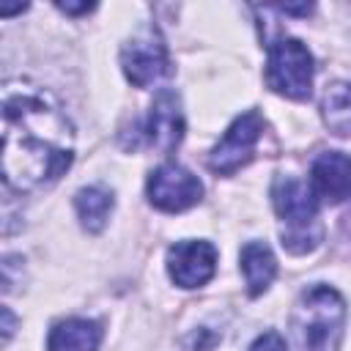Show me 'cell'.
<instances>
[{
    "instance_id": "30bf717a",
    "label": "cell",
    "mask_w": 351,
    "mask_h": 351,
    "mask_svg": "<svg viewBox=\"0 0 351 351\" xmlns=\"http://www.w3.org/2000/svg\"><path fill=\"white\" fill-rule=\"evenodd\" d=\"M310 181L315 197L326 203H343L351 197V156L343 151H324L313 159Z\"/></svg>"
},
{
    "instance_id": "e0dca14e",
    "label": "cell",
    "mask_w": 351,
    "mask_h": 351,
    "mask_svg": "<svg viewBox=\"0 0 351 351\" xmlns=\"http://www.w3.org/2000/svg\"><path fill=\"white\" fill-rule=\"evenodd\" d=\"M11 332H14V315L8 307H3V343H8Z\"/></svg>"
},
{
    "instance_id": "277c9868",
    "label": "cell",
    "mask_w": 351,
    "mask_h": 351,
    "mask_svg": "<svg viewBox=\"0 0 351 351\" xmlns=\"http://www.w3.org/2000/svg\"><path fill=\"white\" fill-rule=\"evenodd\" d=\"M313 55L299 38H277L269 47L266 82L271 90L288 99H310L313 93Z\"/></svg>"
},
{
    "instance_id": "3957f363",
    "label": "cell",
    "mask_w": 351,
    "mask_h": 351,
    "mask_svg": "<svg viewBox=\"0 0 351 351\" xmlns=\"http://www.w3.org/2000/svg\"><path fill=\"white\" fill-rule=\"evenodd\" d=\"M271 203L277 217L285 219L291 228L282 233V247L293 255L315 250L321 241V228L315 225V214H318L315 192L293 176H277L271 184Z\"/></svg>"
},
{
    "instance_id": "7c38bea8",
    "label": "cell",
    "mask_w": 351,
    "mask_h": 351,
    "mask_svg": "<svg viewBox=\"0 0 351 351\" xmlns=\"http://www.w3.org/2000/svg\"><path fill=\"white\" fill-rule=\"evenodd\" d=\"M239 261H241V271H244V282H247L250 296H261L277 274V261H274L269 244L266 241H247L241 247Z\"/></svg>"
},
{
    "instance_id": "6da1fadb",
    "label": "cell",
    "mask_w": 351,
    "mask_h": 351,
    "mask_svg": "<svg viewBox=\"0 0 351 351\" xmlns=\"http://www.w3.org/2000/svg\"><path fill=\"white\" fill-rule=\"evenodd\" d=\"M74 156V126L58 99L25 80L3 88V178L16 192L58 181Z\"/></svg>"
},
{
    "instance_id": "2e32d148",
    "label": "cell",
    "mask_w": 351,
    "mask_h": 351,
    "mask_svg": "<svg viewBox=\"0 0 351 351\" xmlns=\"http://www.w3.org/2000/svg\"><path fill=\"white\" fill-rule=\"evenodd\" d=\"M60 11H66V14H88V11H93L96 5L93 3H55Z\"/></svg>"
},
{
    "instance_id": "ac0fdd59",
    "label": "cell",
    "mask_w": 351,
    "mask_h": 351,
    "mask_svg": "<svg viewBox=\"0 0 351 351\" xmlns=\"http://www.w3.org/2000/svg\"><path fill=\"white\" fill-rule=\"evenodd\" d=\"M25 8H27V5H3V8H0V14H3V16H11V14L25 11Z\"/></svg>"
},
{
    "instance_id": "9a60e30c",
    "label": "cell",
    "mask_w": 351,
    "mask_h": 351,
    "mask_svg": "<svg viewBox=\"0 0 351 351\" xmlns=\"http://www.w3.org/2000/svg\"><path fill=\"white\" fill-rule=\"evenodd\" d=\"M250 351H288V348H285V340H282L280 332H263V335L250 346Z\"/></svg>"
},
{
    "instance_id": "8fae6325",
    "label": "cell",
    "mask_w": 351,
    "mask_h": 351,
    "mask_svg": "<svg viewBox=\"0 0 351 351\" xmlns=\"http://www.w3.org/2000/svg\"><path fill=\"white\" fill-rule=\"evenodd\" d=\"M101 343V326L88 318H66L52 326L47 348L49 351H96Z\"/></svg>"
},
{
    "instance_id": "d6986e66",
    "label": "cell",
    "mask_w": 351,
    "mask_h": 351,
    "mask_svg": "<svg viewBox=\"0 0 351 351\" xmlns=\"http://www.w3.org/2000/svg\"><path fill=\"white\" fill-rule=\"evenodd\" d=\"M346 230H348V236H351V214L346 217Z\"/></svg>"
},
{
    "instance_id": "52a82bcc",
    "label": "cell",
    "mask_w": 351,
    "mask_h": 351,
    "mask_svg": "<svg viewBox=\"0 0 351 351\" xmlns=\"http://www.w3.org/2000/svg\"><path fill=\"white\" fill-rule=\"evenodd\" d=\"M148 200L151 206H156L159 211H186L192 206L200 203L203 197V184L197 181V176H192L186 167L181 165H159L151 176H148Z\"/></svg>"
},
{
    "instance_id": "5b68a950",
    "label": "cell",
    "mask_w": 351,
    "mask_h": 351,
    "mask_svg": "<svg viewBox=\"0 0 351 351\" xmlns=\"http://www.w3.org/2000/svg\"><path fill=\"white\" fill-rule=\"evenodd\" d=\"M121 66H123L126 80L137 88H148V85L159 82L162 77H167L170 58H167L162 33L154 25L137 30L121 49Z\"/></svg>"
},
{
    "instance_id": "ba28073f",
    "label": "cell",
    "mask_w": 351,
    "mask_h": 351,
    "mask_svg": "<svg viewBox=\"0 0 351 351\" xmlns=\"http://www.w3.org/2000/svg\"><path fill=\"white\" fill-rule=\"evenodd\" d=\"M170 280L181 288L206 285L217 271V250L208 241H178L167 250Z\"/></svg>"
},
{
    "instance_id": "4fadbf2b",
    "label": "cell",
    "mask_w": 351,
    "mask_h": 351,
    "mask_svg": "<svg viewBox=\"0 0 351 351\" xmlns=\"http://www.w3.org/2000/svg\"><path fill=\"white\" fill-rule=\"evenodd\" d=\"M112 206H115L112 195H110L107 189H101V186H85V189H80L77 197H74L77 217H80L82 228L90 230V233H99V230L107 225Z\"/></svg>"
},
{
    "instance_id": "9c48e42d",
    "label": "cell",
    "mask_w": 351,
    "mask_h": 351,
    "mask_svg": "<svg viewBox=\"0 0 351 351\" xmlns=\"http://www.w3.org/2000/svg\"><path fill=\"white\" fill-rule=\"evenodd\" d=\"M145 134H148V143L159 151L178 148V143L184 137V112H181V99L176 90L165 88L154 96Z\"/></svg>"
},
{
    "instance_id": "5bb4252c",
    "label": "cell",
    "mask_w": 351,
    "mask_h": 351,
    "mask_svg": "<svg viewBox=\"0 0 351 351\" xmlns=\"http://www.w3.org/2000/svg\"><path fill=\"white\" fill-rule=\"evenodd\" d=\"M324 121L335 134H351V82H335L326 88Z\"/></svg>"
},
{
    "instance_id": "8992f818",
    "label": "cell",
    "mask_w": 351,
    "mask_h": 351,
    "mask_svg": "<svg viewBox=\"0 0 351 351\" xmlns=\"http://www.w3.org/2000/svg\"><path fill=\"white\" fill-rule=\"evenodd\" d=\"M261 132H263V118L255 110L236 115L233 123L225 129L222 140L214 145V151L208 156V167L217 176H230L239 167H244L252 159V151L261 140Z\"/></svg>"
},
{
    "instance_id": "7a4b0ae2",
    "label": "cell",
    "mask_w": 351,
    "mask_h": 351,
    "mask_svg": "<svg viewBox=\"0 0 351 351\" xmlns=\"http://www.w3.org/2000/svg\"><path fill=\"white\" fill-rule=\"evenodd\" d=\"M346 324V302L329 285L307 288L291 315L296 351H337Z\"/></svg>"
}]
</instances>
